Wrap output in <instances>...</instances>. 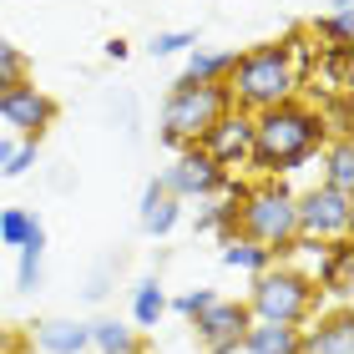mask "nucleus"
Segmentation results:
<instances>
[{
  "label": "nucleus",
  "mask_w": 354,
  "mask_h": 354,
  "mask_svg": "<svg viewBox=\"0 0 354 354\" xmlns=\"http://www.w3.org/2000/svg\"><path fill=\"white\" fill-rule=\"evenodd\" d=\"M324 122H319V111L309 102H283V106H268L253 117V157L248 167L263 172V177H283L304 162H314L319 152H324Z\"/></svg>",
  "instance_id": "obj_1"
},
{
  "label": "nucleus",
  "mask_w": 354,
  "mask_h": 354,
  "mask_svg": "<svg viewBox=\"0 0 354 354\" xmlns=\"http://www.w3.org/2000/svg\"><path fill=\"white\" fill-rule=\"evenodd\" d=\"M228 96H233V111L243 117H259L268 106H283L299 96V71H294V56H288V41H268V46H253L233 61L228 71Z\"/></svg>",
  "instance_id": "obj_2"
},
{
  "label": "nucleus",
  "mask_w": 354,
  "mask_h": 354,
  "mask_svg": "<svg viewBox=\"0 0 354 354\" xmlns=\"http://www.w3.org/2000/svg\"><path fill=\"white\" fill-rule=\"evenodd\" d=\"M243 304H248V319H259V324H294V329H304L314 319V309L324 304V294L314 288V279L304 268L273 263V268H263L259 279H253Z\"/></svg>",
  "instance_id": "obj_3"
},
{
  "label": "nucleus",
  "mask_w": 354,
  "mask_h": 354,
  "mask_svg": "<svg viewBox=\"0 0 354 354\" xmlns=\"http://www.w3.org/2000/svg\"><path fill=\"white\" fill-rule=\"evenodd\" d=\"M228 106H233L228 86H198V82H187V76H177L167 102H162V132H157V142H162L167 152H187Z\"/></svg>",
  "instance_id": "obj_4"
},
{
  "label": "nucleus",
  "mask_w": 354,
  "mask_h": 354,
  "mask_svg": "<svg viewBox=\"0 0 354 354\" xmlns=\"http://www.w3.org/2000/svg\"><path fill=\"white\" fill-rule=\"evenodd\" d=\"M238 238H253L279 253V263L294 253L299 243V223H294V192L279 177H263L259 187H248L243 207H238Z\"/></svg>",
  "instance_id": "obj_5"
},
{
  "label": "nucleus",
  "mask_w": 354,
  "mask_h": 354,
  "mask_svg": "<svg viewBox=\"0 0 354 354\" xmlns=\"http://www.w3.org/2000/svg\"><path fill=\"white\" fill-rule=\"evenodd\" d=\"M294 223H299V238H314V243H334V238H349L354 228V198L334 187H309L304 198H294Z\"/></svg>",
  "instance_id": "obj_6"
},
{
  "label": "nucleus",
  "mask_w": 354,
  "mask_h": 354,
  "mask_svg": "<svg viewBox=\"0 0 354 354\" xmlns=\"http://www.w3.org/2000/svg\"><path fill=\"white\" fill-rule=\"evenodd\" d=\"M223 183H228V172H223L213 157H207L198 142H192L187 152H177V162L162 172V187H167V198H177V203H187V198H218L223 192Z\"/></svg>",
  "instance_id": "obj_7"
},
{
  "label": "nucleus",
  "mask_w": 354,
  "mask_h": 354,
  "mask_svg": "<svg viewBox=\"0 0 354 354\" xmlns=\"http://www.w3.org/2000/svg\"><path fill=\"white\" fill-rule=\"evenodd\" d=\"M198 147L233 177L238 167H248V157H253V117H243V111L228 106V111H223V117L198 137Z\"/></svg>",
  "instance_id": "obj_8"
},
{
  "label": "nucleus",
  "mask_w": 354,
  "mask_h": 354,
  "mask_svg": "<svg viewBox=\"0 0 354 354\" xmlns=\"http://www.w3.org/2000/svg\"><path fill=\"white\" fill-rule=\"evenodd\" d=\"M0 122L15 127L21 142H41V132L56 122V102L36 82H21V86H10V91H0Z\"/></svg>",
  "instance_id": "obj_9"
},
{
  "label": "nucleus",
  "mask_w": 354,
  "mask_h": 354,
  "mask_svg": "<svg viewBox=\"0 0 354 354\" xmlns=\"http://www.w3.org/2000/svg\"><path fill=\"white\" fill-rule=\"evenodd\" d=\"M248 324H253L248 304H238V299H213L198 319H192V329H198V339L207 344V354H238Z\"/></svg>",
  "instance_id": "obj_10"
},
{
  "label": "nucleus",
  "mask_w": 354,
  "mask_h": 354,
  "mask_svg": "<svg viewBox=\"0 0 354 354\" xmlns=\"http://www.w3.org/2000/svg\"><path fill=\"white\" fill-rule=\"evenodd\" d=\"M319 294L339 299V309H349V288H354V243L349 238H334V243H324V253H319V268L309 273Z\"/></svg>",
  "instance_id": "obj_11"
},
{
  "label": "nucleus",
  "mask_w": 354,
  "mask_h": 354,
  "mask_svg": "<svg viewBox=\"0 0 354 354\" xmlns=\"http://www.w3.org/2000/svg\"><path fill=\"white\" fill-rule=\"evenodd\" d=\"M299 354H354V314H319L309 329H299Z\"/></svg>",
  "instance_id": "obj_12"
},
{
  "label": "nucleus",
  "mask_w": 354,
  "mask_h": 354,
  "mask_svg": "<svg viewBox=\"0 0 354 354\" xmlns=\"http://www.w3.org/2000/svg\"><path fill=\"white\" fill-rule=\"evenodd\" d=\"M319 167H324V177H319L324 187L354 198V142L349 137H329L324 152H319Z\"/></svg>",
  "instance_id": "obj_13"
},
{
  "label": "nucleus",
  "mask_w": 354,
  "mask_h": 354,
  "mask_svg": "<svg viewBox=\"0 0 354 354\" xmlns=\"http://www.w3.org/2000/svg\"><path fill=\"white\" fill-rule=\"evenodd\" d=\"M36 344L46 354H86L91 334H86V324H76V319H46V324H36Z\"/></svg>",
  "instance_id": "obj_14"
},
{
  "label": "nucleus",
  "mask_w": 354,
  "mask_h": 354,
  "mask_svg": "<svg viewBox=\"0 0 354 354\" xmlns=\"http://www.w3.org/2000/svg\"><path fill=\"white\" fill-rule=\"evenodd\" d=\"M243 349L248 354H299V329L294 324H253L243 329Z\"/></svg>",
  "instance_id": "obj_15"
},
{
  "label": "nucleus",
  "mask_w": 354,
  "mask_h": 354,
  "mask_svg": "<svg viewBox=\"0 0 354 354\" xmlns=\"http://www.w3.org/2000/svg\"><path fill=\"white\" fill-rule=\"evenodd\" d=\"M238 207H243V198H203V213H198V233H218L223 243H233L238 238Z\"/></svg>",
  "instance_id": "obj_16"
},
{
  "label": "nucleus",
  "mask_w": 354,
  "mask_h": 354,
  "mask_svg": "<svg viewBox=\"0 0 354 354\" xmlns=\"http://www.w3.org/2000/svg\"><path fill=\"white\" fill-rule=\"evenodd\" d=\"M233 61L238 51H203V46H192V56H187V82H198V86H223L228 82V71H233Z\"/></svg>",
  "instance_id": "obj_17"
},
{
  "label": "nucleus",
  "mask_w": 354,
  "mask_h": 354,
  "mask_svg": "<svg viewBox=\"0 0 354 354\" xmlns=\"http://www.w3.org/2000/svg\"><path fill=\"white\" fill-rule=\"evenodd\" d=\"M223 263H228V268H243V273L259 279L263 268L279 263V253L263 248V243H253V238H233V243H223Z\"/></svg>",
  "instance_id": "obj_18"
},
{
  "label": "nucleus",
  "mask_w": 354,
  "mask_h": 354,
  "mask_svg": "<svg viewBox=\"0 0 354 354\" xmlns=\"http://www.w3.org/2000/svg\"><path fill=\"white\" fill-rule=\"evenodd\" d=\"M162 314H167L162 283H157V279H142V283L132 288V319H137L142 329H157V324H162Z\"/></svg>",
  "instance_id": "obj_19"
},
{
  "label": "nucleus",
  "mask_w": 354,
  "mask_h": 354,
  "mask_svg": "<svg viewBox=\"0 0 354 354\" xmlns=\"http://www.w3.org/2000/svg\"><path fill=\"white\" fill-rule=\"evenodd\" d=\"M41 253H46V228L36 223L30 238L21 243V268H15V288H21V294H36L41 288Z\"/></svg>",
  "instance_id": "obj_20"
},
{
  "label": "nucleus",
  "mask_w": 354,
  "mask_h": 354,
  "mask_svg": "<svg viewBox=\"0 0 354 354\" xmlns=\"http://www.w3.org/2000/svg\"><path fill=\"white\" fill-rule=\"evenodd\" d=\"M86 334H91V349H102V354H142L137 334L127 329V324H117V319H102V324H86Z\"/></svg>",
  "instance_id": "obj_21"
},
{
  "label": "nucleus",
  "mask_w": 354,
  "mask_h": 354,
  "mask_svg": "<svg viewBox=\"0 0 354 354\" xmlns=\"http://www.w3.org/2000/svg\"><path fill=\"white\" fill-rule=\"evenodd\" d=\"M309 36L314 41H324V46H334V51H349L354 46V36H349V15H314L309 21Z\"/></svg>",
  "instance_id": "obj_22"
},
{
  "label": "nucleus",
  "mask_w": 354,
  "mask_h": 354,
  "mask_svg": "<svg viewBox=\"0 0 354 354\" xmlns=\"http://www.w3.org/2000/svg\"><path fill=\"white\" fill-rule=\"evenodd\" d=\"M36 223H41V218L26 213V207H6V213H0V243H6V248H21Z\"/></svg>",
  "instance_id": "obj_23"
},
{
  "label": "nucleus",
  "mask_w": 354,
  "mask_h": 354,
  "mask_svg": "<svg viewBox=\"0 0 354 354\" xmlns=\"http://www.w3.org/2000/svg\"><path fill=\"white\" fill-rule=\"evenodd\" d=\"M30 66H26V56H21V46H10V41H0V91H10V86H21V82H30L26 76Z\"/></svg>",
  "instance_id": "obj_24"
},
{
  "label": "nucleus",
  "mask_w": 354,
  "mask_h": 354,
  "mask_svg": "<svg viewBox=\"0 0 354 354\" xmlns=\"http://www.w3.org/2000/svg\"><path fill=\"white\" fill-rule=\"evenodd\" d=\"M177 218H183V203H177V198H162L147 218H142V228H147L152 238H167V233L177 228Z\"/></svg>",
  "instance_id": "obj_25"
},
{
  "label": "nucleus",
  "mask_w": 354,
  "mask_h": 354,
  "mask_svg": "<svg viewBox=\"0 0 354 354\" xmlns=\"http://www.w3.org/2000/svg\"><path fill=\"white\" fill-rule=\"evenodd\" d=\"M192 46H198V30H162V36H152V56L192 51Z\"/></svg>",
  "instance_id": "obj_26"
},
{
  "label": "nucleus",
  "mask_w": 354,
  "mask_h": 354,
  "mask_svg": "<svg viewBox=\"0 0 354 354\" xmlns=\"http://www.w3.org/2000/svg\"><path fill=\"white\" fill-rule=\"evenodd\" d=\"M213 299H218L213 288H192V294H183V299L172 304V309H177V314H183L187 324H192V319H198V314H203V309H207V304H213Z\"/></svg>",
  "instance_id": "obj_27"
},
{
  "label": "nucleus",
  "mask_w": 354,
  "mask_h": 354,
  "mask_svg": "<svg viewBox=\"0 0 354 354\" xmlns=\"http://www.w3.org/2000/svg\"><path fill=\"white\" fill-rule=\"evenodd\" d=\"M30 162H36V142H21V147L10 152V162L0 167L6 177H21V172H30Z\"/></svg>",
  "instance_id": "obj_28"
},
{
  "label": "nucleus",
  "mask_w": 354,
  "mask_h": 354,
  "mask_svg": "<svg viewBox=\"0 0 354 354\" xmlns=\"http://www.w3.org/2000/svg\"><path fill=\"white\" fill-rule=\"evenodd\" d=\"M162 198H167V187H162V177H152V183H147V187H142V213H137V218H147V213H152V207H157V203H162Z\"/></svg>",
  "instance_id": "obj_29"
},
{
  "label": "nucleus",
  "mask_w": 354,
  "mask_h": 354,
  "mask_svg": "<svg viewBox=\"0 0 354 354\" xmlns=\"http://www.w3.org/2000/svg\"><path fill=\"white\" fill-rule=\"evenodd\" d=\"M127 51H132V46H127L122 36H111V41H106V56H111V61H127Z\"/></svg>",
  "instance_id": "obj_30"
},
{
  "label": "nucleus",
  "mask_w": 354,
  "mask_h": 354,
  "mask_svg": "<svg viewBox=\"0 0 354 354\" xmlns=\"http://www.w3.org/2000/svg\"><path fill=\"white\" fill-rule=\"evenodd\" d=\"M10 152H15V142H6V137H0V167L10 162Z\"/></svg>",
  "instance_id": "obj_31"
},
{
  "label": "nucleus",
  "mask_w": 354,
  "mask_h": 354,
  "mask_svg": "<svg viewBox=\"0 0 354 354\" xmlns=\"http://www.w3.org/2000/svg\"><path fill=\"white\" fill-rule=\"evenodd\" d=\"M334 15H349V0H334Z\"/></svg>",
  "instance_id": "obj_32"
}]
</instances>
